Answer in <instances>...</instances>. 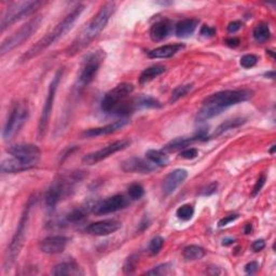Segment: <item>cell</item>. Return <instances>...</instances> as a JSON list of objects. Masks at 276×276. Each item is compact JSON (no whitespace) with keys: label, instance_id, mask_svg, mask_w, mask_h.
<instances>
[{"label":"cell","instance_id":"obj_31","mask_svg":"<svg viewBox=\"0 0 276 276\" xmlns=\"http://www.w3.org/2000/svg\"><path fill=\"white\" fill-rule=\"evenodd\" d=\"M253 36L257 43L259 44L266 43V41L270 38V36H271V32H270V27L268 24L261 23L259 25H257L253 32Z\"/></svg>","mask_w":276,"mask_h":276},{"label":"cell","instance_id":"obj_3","mask_svg":"<svg viewBox=\"0 0 276 276\" xmlns=\"http://www.w3.org/2000/svg\"><path fill=\"white\" fill-rule=\"evenodd\" d=\"M85 8H86L85 4H81V3L77 4L76 7H74L73 10H71L69 13L52 29L51 32H49L45 37L38 40L37 43L31 47V49H28L26 51V53H24L21 56L20 61L22 63L31 61L32 58L38 56L39 54L46 51L47 47L51 46L53 44H55L58 39H61L66 33L69 32L70 29L73 28L74 24L77 22L78 19H79Z\"/></svg>","mask_w":276,"mask_h":276},{"label":"cell","instance_id":"obj_24","mask_svg":"<svg viewBox=\"0 0 276 276\" xmlns=\"http://www.w3.org/2000/svg\"><path fill=\"white\" fill-rule=\"evenodd\" d=\"M53 275L56 276H63V275H83L85 272L82 271V269L77 265L75 261H67L62 262L59 265L55 266L52 271Z\"/></svg>","mask_w":276,"mask_h":276},{"label":"cell","instance_id":"obj_11","mask_svg":"<svg viewBox=\"0 0 276 276\" xmlns=\"http://www.w3.org/2000/svg\"><path fill=\"white\" fill-rule=\"evenodd\" d=\"M133 91L134 86L132 83H120L116 88L106 93L103 99H101V110L107 113H116L119 108L124 104V100L133 93Z\"/></svg>","mask_w":276,"mask_h":276},{"label":"cell","instance_id":"obj_29","mask_svg":"<svg viewBox=\"0 0 276 276\" xmlns=\"http://www.w3.org/2000/svg\"><path fill=\"white\" fill-rule=\"evenodd\" d=\"M205 254H206L205 249L200 247V246H196V245L187 246V247L184 249V253H183L184 258L188 261L200 260L204 256H205Z\"/></svg>","mask_w":276,"mask_h":276},{"label":"cell","instance_id":"obj_46","mask_svg":"<svg viewBox=\"0 0 276 276\" xmlns=\"http://www.w3.org/2000/svg\"><path fill=\"white\" fill-rule=\"evenodd\" d=\"M241 28H242V23L238 21H234L228 25V32H229L230 34H234V33L238 32Z\"/></svg>","mask_w":276,"mask_h":276},{"label":"cell","instance_id":"obj_28","mask_svg":"<svg viewBox=\"0 0 276 276\" xmlns=\"http://www.w3.org/2000/svg\"><path fill=\"white\" fill-rule=\"evenodd\" d=\"M93 206L94 205H90V204H87V205H83V206H80V207L74 209L73 212H70L67 215L66 220H67L68 223H71V224L79 223V221H81L82 219H85L87 217L90 212L93 211Z\"/></svg>","mask_w":276,"mask_h":276},{"label":"cell","instance_id":"obj_21","mask_svg":"<svg viewBox=\"0 0 276 276\" xmlns=\"http://www.w3.org/2000/svg\"><path fill=\"white\" fill-rule=\"evenodd\" d=\"M36 164L27 162L25 160H22L19 158H9L5 159L1 162V172L3 174H15V173H21L24 171L31 170L35 167Z\"/></svg>","mask_w":276,"mask_h":276},{"label":"cell","instance_id":"obj_42","mask_svg":"<svg viewBox=\"0 0 276 276\" xmlns=\"http://www.w3.org/2000/svg\"><path fill=\"white\" fill-rule=\"evenodd\" d=\"M266 184V176L265 175H261L259 177V179H258L256 184H255V187H254V190H253V193H251V195L253 196H256L259 192L261 191V189L263 188V185H265Z\"/></svg>","mask_w":276,"mask_h":276},{"label":"cell","instance_id":"obj_1","mask_svg":"<svg viewBox=\"0 0 276 276\" xmlns=\"http://www.w3.org/2000/svg\"><path fill=\"white\" fill-rule=\"evenodd\" d=\"M254 92L248 89L227 90L213 94L203 101V106L196 115V122H205L234 105L243 103L253 97Z\"/></svg>","mask_w":276,"mask_h":276},{"label":"cell","instance_id":"obj_38","mask_svg":"<svg viewBox=\"0 0 276 276\" xmlns=\"http://www.w3.org/2000/svg\"><path fill=\"white\" fill-rule=\"evenodd\" d=\"M241 66L244 68H251L257 65L258 63V56L254 54H246L241 58Z\"/></svg>","mask_w":276,"mask_h":276},{"label":"cell","instance_id":"obj_39","mask_svg":"<svg viewBox=\"0 0 276 276\" xmlns=\"http://www.w3.org/2000/svg\"><path fill=\"white\" fill-rule=\"evenodd\" d=\"M199 154V150L195 148H190V149H184V151L181 152V158L185 160H192L197 157Z\"/></svg>","mask_w":276,"mask_h":276},{"label":"cell","instance_id":"obj_23","mask_svg":"<svg viewBox=\"0 0 276 276\" xmlns=\"http://www.w3.org/2000/svg\"><path fill=\"white\" fill-rule=\"evenodd\" d=\"M184 47L182 44H175V45H167L157 47L152 51L148 53L150 58H170L175 55L178 52H181Z\"/></svg>","mask_w":276,"mask_h":276},{"label":"cell","instance_id":"obj_34","mask_svg":"<svg viewBox=\"0 0 276 276\" xmlns=\"http://www.w3.org/2000/svg\"><path fill=\"white\" fill-rule=\"evenodd\" d=\"M192 89H193V85H184L176 88L172 93L170 103H175L178 99H181L184 96L187 95Z\"/></svg>","mask_w":276,"mask_h":276},{"label":"cell","instance_id":"obj_47","mask_svg":"<svg viewBox=\"0 0 276 276\" xmlns=\"http://www.w3.org/2000/svg\"><path fill=\"white\" fill-rule=\"evenodd\" d=\"M265 247H266V242L263 241V239H257V241H255L253 245H251V248H253V250L256 251V253L261 251Z\"/></svg>","mask_w":276,"mask_h":276},{"label":"cell","instance_id":"obj_12","mask_svg":"<svg viewBox=\"0 0 276 276\" xmlns=\"http://www.w3.org/2000/svg\"><path fill=\"white\" fill-rule=\"evenodd\" d=\"M130 145H131V140H129V139L117 140L115 142L109 143V145H107L104 148L97 150V151L85 155L82 159V162L87 165H94L96 163H98V162H100V161L109 158L110 155H112L113 153L127 149Z\"/></svg>","mask_w":276,"mask_h":276},{"label":"cell","instance_id":"obj_8","mask_svg":"<svg viewBox=\"0 0 276 276\" xmlns=\"http://www.w3.org/2000/svg\"><path fill=\"white\" fill-rule=\"evenodd\" d=\"M41 23H43V16L39 15L33 17L32 20H29L21 28L17 29L14 34H12L10 37L5 38L2 41L1 47H0V55L3 56L4 54L11 52L15 47L23 45L26 40L32 37L34 33L38 31Z\"/></svg>","mask_w":276,"mask_h":276},{"label":"cell","instance_id":"obj_49","mask_svg":"<svg viewBox=\"0 0 276 276\" xmlns=\"http://www.w3.org/2000/svg\"><path fill=\"white\" fill-rule=\"evenodd\" d=\"M251 230H253V227H251V225H250V224H247V225L245 226V229H244L245 234H250Z\"/></svg>","mask_w":276,"mask_h":276},{"label":"cell","instance_id":"obj_25","mask_svg":"<svg viewBox=\"0 0 276 276\" xmlns=\"http://www.w3.org/2000/svg\"><path fill=\"white\" fill-rule=\"evenodd\" d=\"M197 25H199V21L196 19L183 20L176 25L175 34L179 38H188L194 33Z\"/></svg>","mask_w":276,"mask_h":276},{"label":"cell","instance_id":"obj_44","mask_svg":"<svg viewBox=\"0 0 276 276\" xmlns=\"http://www.w3.org/2000/svg\"><path fill=\"white\" fill-rule=\"evenodd\" d=\"M258 269H259V265H258V262L251 261L245 266V272L251 275V274L256 273L258 271Z\"/></svg>","mask_w":276,"mask_h":276},{"label":"cell","instance_id":"obj_6","mask_svg":"<svg viewBox=\"0 0 276 276\" xmlns=\"http://www.w3.org/2000/svg\"><path fill=\"white\" fill-rule=\"evenodd\" d=\"M105 56V51L96 50L89 53L85 57L81 64L79 76H78L77 79V91H82L83 89L88 87L90 83L94 80V78L97 75L101 64L104 62Z\"/></svg>","mask_w":276,"mask_h":276},{"label":"cell","instance_id":"obj_13","mask_svg":"<svg viewBox=\"0 0 276 276\" xmlns=\"http://www.w3.org/2000/svg\"><path fill=\"white\" fill-rule=\"evenodd\" d=\"M128 204L129 201L128 199H125V196L121 194H116L94 204L92 212L97 216L112 214L125 208L128 206Z\"/></svg>","mask_w":276,"mask_h":276},{"label":"cell","instance_id":"obj_52","mask_svg":"<svg viewBox=\"0 0 276 276\" xmlns=\"http://www.w3.org/2000/svg\"><path fill=\"white\" fill-rule=\"evenodd\" d=\"M274 149H275V146H274V145H273V146H272V149H271V151H270V152H271V153H272V154H273V153H274Z\"/></svg>","mask_w":276,"mask_h":276},{"label":"cell","instance_id":"obj_48","mask_svg":"<svg viewBox=\"0 0 276 276\" xmlns=\"http://www.w3.org/2000/svg\"><path fill=\"white\" fill-rule=\"evenodd\" d=\"M227 46H229L230 47H236L239 45V39L238 38H229L226 40Z\"/></svg>","mask_w":276,"mask_h":276},{"label":"cell","instance_id":"obj_7","mask_svg":"<svg viewBox=\"0 0 276 276\" xmlns=\"http://www.w3.org/2000/svg\"><path fill=\"white\" fill-rule=\"evenodd\" d=\"M45 4L46 2L44 1H34V0L33 1H21L11 3L9 7L5 9L1 17V23H0L1 33H3L9 26L13 25L14 23L32 15Z\"/></svg>","mask_w":276,"mask_h":276},{"label":"cell","instance_id":"obj_32","mask_svg":"<svg viewBox=\"0 0 276 276\" xmlns=\"http://www.w3.org/2000/svg\"><path fill=\"white\" fill-rule=\"evenodd\" d=\"M134 103L136 108H161L162 107V104L158 99L150 97V96H140V97H138Z\"/></svg>","mask_w":276,"mask_h":276},{"label":"cell","instance_id":"obj_20","mask_svg":"<svg viewBox=\"0 0 276 276\" xmlns=\"http://www.w3.org/2000/svg\"><path fill=\"white\" fill-rule=\"evenodd\" d=\"M129 123L128 120H118V121L107 124L105 127H100V128H95V129H90L87 130L82 133V137L83 138H93V137H98V136H105V135H109L115 133V132L121 130L122 128H124L125 125Z\"/></svg>","mask_w":276,"mask_h":276},{"label":"cell","instance_id":"obj_15","mask_svg":"<svg viewBox=\"0 0 276 276\" xmlns=\"http://www.w3.org/2000/svg\"><path fill=\"white\" fill-rule=\"evenodd\" d=\"M68 244V238L62 235L49 236L44 238L40 242V250L47 255L61 254L65 250L66 246Z\"/></svg>","mask_w":276,"mask_h":276},{"label":"cell","instance_id":"obj_51","mask_svg":"<svg viewBox=\"0 0 276 276\" xmlns=\"http://www.w3.org/2000/svg\"><path fill=\"white\" fill-rule=\"evenodd\" d=\"M266 76H267V77H270V78H271V79H274L275 74H274V71H271V73H267Z\"/></svg>","mask_w":276,"mask_h":276},{"label":"cell","instance_id":"obj_36","mask_svg":"<svg viewBox=\"0 0 276 276\" xmlns=\"http://www.w3.org/2000/svg\"><path fill=\"white\" fill-rule=\"evenodd\" d=\"M128 192L132 200H139L145 194V189L139 184H132L128 189Z\"/></svg>","mask_w":276,"mask_h":276},{"label":"cell","instance_id":"obj_43","mask_svg":"<svg viewBox=\"0 0 276 276\" xmlns=\"http://www.w3.org/2000/svg\"><path fill=\"white\" fill-rule=\"evenodd\" d=\"M201 36H203V37H205V38H211V37H214L215 34H216V29L214 27H211V26H207V25H204L202 28H201V32H200Z\"/></svg>","mask_w":276,"mask_h":276},{"label":"cell","instance_id":"obj_33","mask_svg":"<svg viewBox=\"0 0 276 276\" xmlns=\"http://www.w3.org/2000/svg\"><path fill=\"white\" fill-rule=\"evenodd\" d=\"M194 215V208L190 204H184V205H182L176 211V216L184 221H189L190 219H192Z\"/></svg>","mask_w":276,"mask_h":276},{"label":"cell","instance_id":"obj_37","mask_svg":"<svg viewBox=\"0 0 276 276\" xmlns=\"http://www.w3.org/2000/svg\"><path fill=\"white\" fill-rule=\"evenodd\" d=\"M173 271V266L171 263H163L158 267L153 268L150 271L146 272L147 275H169Z\"/></svg>","mask_w":276,"mask_h":276},{"label":"cell","instance_id":"obj_40","mask_svg":"<svg viewBox=\"0 0 276 276\" xmlns=\"http://www.w3.org/2000/svg\"><path fill=\"white\" fill-rule=\"evenodd\" d=\"M135 262H136L135 255L129 257L128 260L125 261V263H124V272L128 273V274L133 273L134 269H135Z\"/></svg>","mask_w":276,"mask_h":276},{"label":"cell","instance_id":"obj_27","mask_svg":"<svg viewBox=\"0 0 276 276\" xmlns=\"http://www.w3.org/2000/svg\"><path fill=\"white\" fill-rule=\"evenodd\" d=\"M146 158L158 167L166 166L167 163H169V157L164 152V150L150 149L146 152Z\"/></svg>","mask_w":276,"mask_h":276},{"label":"cell","instance_id":"obj_41","mask_svg":"<svg viewBox=\"0 0 276 276\" xmlns=\"http://www.w3.org/2000/svg\"><path fill=\"white\" fill-rule=\"evenodd\" d=\"M217 188H218V184L214 182V183H212V184H207L205 188H203L202 191H201V194H202V195H205V196H207V195H212V194L215 193L216 191H217Z\"/></svg>","mask_w":276,"mask_h":276},{"label":"cell","instance_id":"obj_17","mask_svg":"<svg viewBox=\"0 0 276 276\" xmlns=\"http://www.w3.org/2000/svg\"><path fill=\"white\" fill-rule=\"evenodd\" d=\"M120 228H121V224L117 220H104L90 225L87 228V231L91 235L106 236L117 232Z\"/></svg>","mask_w":276,"mask_h":276},{"label":"cell","instance_id":"obj_14","mask_svg":"<svg viewBox=\"0 0 276 276\" xmlns=\"http://www.w3.org/2000/svg\"><path fill=\"white\" fill-rule=\"evenodd\" d=\"M7 152L14 158H19L31 162L37 165L41 157L40 149L32 143H20V145L11 146L7 149Z\"/></svg>","mask_w":276,"mask_h":276},{"label":"cell","instance_id":"obj_45","mask_svg":"<svg viewBox=\"0 0 276 276\" xmlns=\"http://www.w3.org/2000/svg\"><path fill=\"white\" fill-rule=\"evenodd\" d=\"M237 218H238V215H230V216H226L225 218H223V219H220V220H219L218 226H219V227H225V226H227V225H229L230 223H232V221L236 220Z\"/></svg>","mask_w":276,"mask_h":276},{"label":"cell","instance_id":"obj_30","mask_svg":"<svg viewBox=\"0 0 276 276\" xmlns=\"http://www.w3.org/2000/svg\"><path fill=\"white\" fill-rule=\"evenodd\" d=\"M244 123H245V119H243V118H236V119L228 120V121H226L223 124L219 125V127L217 128V130L215 131L214 136L217 137V136H219L221 134H224L225 132H227V131L241 127V125L244 124Z\"/></svg>","mask_w":276,"mask_h":276},{"label":"cell","instance_id":"obj_26","mask_svg":"<svg viewBox=\"0 0 276 276\" xmlns=\"http://www.w3.org/2000/svg\"><path fill=\"white\" fill-rule=\"evenodd\" d=\"M165 70L166 68L162 65H154L151 66V67H148L141 73L139 77V83L140 85H146V83L152 81L157 77L161 76Z\"/></svg>","mask_w":276,"mask_h":276},{"label":"cell","instance_id":"obj_5","mask_svg":"<svg viewBox=\"0 0 276 276\" xmlns=\"http://www.w3.org/2000/svg\"><path fill=\"white\" fill-rule=\"evenodd\" d=\"M34 197H31L29 199L28 203L26 204L25 208H24V212L22 214V217L20 219L19 226H17V229L14 233L13 237H12V241L9 245L8 250H7V255H5V259H4V265L3 268L4 270L10 269L11 266L13 265L15 259L17 258V256L20 255L21 249L23 247L24 244V239H25V233L27 230L28 227V223H29V214H31V209L34 205Z\"/></svg>","mask_w":276,"mask_h":276},{"label":"cell","instance_id":"obj_22","mask_svg":"<svg viewBox=\"0 0 276 276\" xmlns=\"http://www.w3.org/2000/svg\"><path fill=\"white\" fill-rule=\"evenodd\" d=\"M172 31V23L169 20H162L159 21L150 28V38L155 43L163 41L169 37V35Z\"/></svg>","mask_w":276,"mask_h":276},{"label":"cell","instance_id":"obj_19","mask_svg":"<svg viewBox=\"0 0 276 276\" xmlns=\"http://www.w3.org/2000/svg\"><path fill=\"white\" fill-rule=\"evenodd\" d=\"M188 177V172L183 169L173 171L167 175L163 182V192L165 195H171L176 191L179 185L183 184Z\"/></svg>","mask_w":276,"mask_h":276},{"label":"cell","instance_id":"obj_9","mask_svg":"<svg viewBox=\"0 0 276 276\" xmlns=\"http://www.w3.org/2000/svg\"><path fill=\"white\" fill-rule=\"evenodd\" d=\"M28 115L29 110L25 101H16L15 104H13L3 127V139H11L12 137H14L19 133L20 130L23 128V125L27 121Z\"/></svg>","mask_w":276,"mask_h":276},{"label":"cell","instance_id":"obj_16","mask_svg":"<svg viewBox=\"0 0 276 276\" xmlns=\"http://www.w3.org/2000/svg\"><path fill=\"white\" fill-rule=\"evenodd\" d=\"M157 165L151 163L149 160L140 158H131L125 160L122 163V170L127 173L149 174L157 170Z\"/></svg>","mask_w":276,"mask_h":276},{"label":"cell","instance_id":"obj_18","mask_svg":"<svg viewBox=\"0 0 276 276\" xmlns=\"http://www.w3.org/2000/svg\"><path fill=\"white\" fill-rule=\"evenodd\" d=\"M207 139H208V137H207L206 131H200V133H197L193 137L175 138V139L171 140L169 143H166L163 150H165V151H169V152L177 151V150H179V149H184L185 147H188L189 145H191V143H193L195 141H204Z\"/></svg>","mask_w":276,"mask_h":276},{"label":"cell","instance_id":"obj_50","mask_svg":"<svg viewBox=\"0 0 276 276\" xmlns=\"http://www.w3.org/2000/svg\"><path fill=\"white\" fill-rule=\"evenodd\" d=\"M233 243H234V239H232V238H226V239H224L223 245L228 246V245H231V244H233Z\"/></svg>","mask_w":276,"mask_h":276},{"label":"cell","instance_id":"obj_10","mask_svg":"<svg viewBox=\"0 0 276 276\" xmlns=\"http://www.w3.org/2000/svg\"><path fill=\"white\" fill-rule=\"evenodd\" d=\"M63 77V69H58L55 75L53 76L52 81L50 83L49 87V91H47V95L45 101V105L43 108V112H41V116L39 119V124H38V137L39 139H43L45 137L47 127H49V121L51 118V113H52V109H53V105H54V100H55V96H56V91L59 82H61V79Z\"/></svg>","mask_w":276,"mask_h":276},{"label":"cell","instance_id":"obj_4","mask_svg":"<svg viewBox=\"0 0 276 276\" xmlns=\"http://www.w3.org/2000/svg\"><path fill=\"white\" fill-rule=\"evenodd\" d=\"M83 179L81 172H75L62 175L54 181L46 193V204L49 208H54L57 204L70 196L76 185Z\"/></svg>","mask_w":276,"mask_h":276},{"label":"cell","instance_id":"obj_2","mask_svg":"<svg viewBox=\"0 0 276 276\" xmlns=\"http://www.w3.org/2000/svg\"><path fill=\"white\" fill-rule=\"evenodd\" d=\"M116 11V2H106L99 11L94 15L87 25L82 28L80 34L77 36L71 45L66 49L65 54L67 56H75L86 49L90 44L104 31L109 22L110 17Z\"/></svg>","mask_w":276,"mask_h":276},{"label":"cell","instance_id":"obj_35","mask_svg":"<svg viewBox=\"0 0 276 276\" xmlns=\"http://www.w3.org/2000/svg\"><path fill=\"white\" fill-rule=\"evenodd\" d=\"M163 245H164V238L163 237H161V236L153 237L151 241H150L149 246H148L149 253L151 254L152 256L158 255L161 251V249L163 248Z\"/></svg>","mask_w":276,"mask_h":276}]
</instances>
